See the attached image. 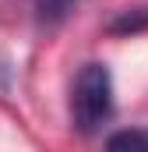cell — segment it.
Instances as JSON below:
<instances>
[{
  "instance_id": "obj_4",
  "label": "cell",
  "mask_w": 148,
  "mask_h": 152,
  "mask_svg": "<svg viewBox=\"0 0 148 152\" xmlns=\"http://www.w3.org/2000/svg\"><path fill=\"white\" fill-rule=\"evenodd\" d=\"M145 25H148V11L138 7V11H123V14L113 21V32H138V28H145Z\"/></svg>"
},
{
  "instance_id": "obj_1",
  "label": "cell",
  "mask_w": 148,
  "mask_h": 152,
  "mask_svg": "<svg viewBox=\"0 0 148 152\" xmlns=\"http://www.w3.org/2000/svg\"><path fill=\"white\" fill-rule=\"evenodd\" d=\"M113 117V78L106 64H85L71 88V120L81 134L99 131Z\"/></svg>"
},
{
  "instance_id": "obj_3",
  "label": "cell",
  "mask_w": 148,
  "mask_h": 152,
  "mask_svg": "<svg viewBox=\"0 0 148 152\" xmlns=\"http://www.w3.org/2000/svg\"><path fill=\"white\" fill-rule=\"evenodd\" d=\"M106 152H148V127H123L110 134Z\"/></svg>"
},
{
  "instance_id": "obj_2",
  "label": "cell",
  "mask_w": 148,
  "mask_h": 152,
  "mask_svg": "<svg viewBox=\"0 0 148 152\" xmlns=\"http://www.w3.org/2000/svg\"><path fill=\"white\" fill-rule=\"evenodd\" d=\"M28 7H32V18H36L42 28H57L74 7H78V0H28Z\"/></svg>"
}]
</instances>
